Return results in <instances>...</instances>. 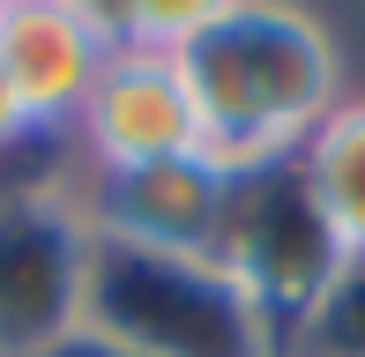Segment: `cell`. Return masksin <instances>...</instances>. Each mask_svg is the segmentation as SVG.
Wrapping results in <instances>:
<instances>
[{
	"label": "cell",
	"instance_id": "obj_8",
	"mask_svg": "<svg viewBox=\"0 0 365 357\" xmlns=\"http://www.w3.org/2000/svg\"><path fill=\"white\" fill-rule=\"evenodd\" d=\"M298 178L321 208L328 238L343 253H365V90H343L336 112L298 142Z\"/></svg>",
	"mask_w": 365,
	"mask_h": 357
},
{
	"label": "cell",
	"instance_id": "obj_4",
	"mask_svg": "<svg viewBox=\"0 0 365 357\" xmlns=\"http://www.w3.org/2000/svg\"><path fill=\"white\" fill-rule=\"evenodd\" d=\"M68 156L82 178H120V171L209 156V127H202V105H194L179 53H149V45L120 38V53L105 60L97 90L82 97V112L68 127Z\"/></svg>",
	"mask_w": 365,
	"mask_h": 357
},
{
	"label": "cell",
	"instance_id": "obj_3",
	"mask_svg": "<svg viewBox=\"0 0 365 357\" xmlns=\"http://www.w3.org/2000/svg\"><path fill=\"white\" fill-rule=\"evenodd\" d=\"M90 208L68 178L0 186V357H45L82 328Z\"/></svg>",
	"mask_w": 365,
	"mask_h": 357
},
{
	"label": "cell",
	"instance_id": "obj_1",
	"mask_svg": "<svg viewBox=\"0 0 365 357\" xmlns=\"http://www.w3.org/2000/svg\"><path fill=\"white\" fill-rule=\"evenodd\" d=\"M179 68L194 82L209 156L224 171L298 156V142L351 90L343 23L291 0H202L194 30L179 38Z\"/></svg>",
	"mask_w": 365,
	"mask_h": 357
},
{
	"label": "cell",
	"instance_id": "obj_6",
	"mask_svg": "<svg viewBox=\"0 0 365 357\" xmlns=\"http://www.w3.org/2000/svg\"><path fill=\"white\" fill-rule=\"evenodd\" d=\"M112 53H120V30L97 0H0V82L38 134L68 142Z\"/></svg>",
	"mask_w": 365,
	"mask_h": 357
},
{
	"label": "cell",
	"instance_id": "obj_2",
	"mask_svg": "<svg viewBox=\"0 0 365 357\" xmlns=\"http://www.w3.org/2000/svg\"><path fill=\"white\" fill-rule=\"evenodd\" d=\"M82 328L135 357H284V328L217 253L149 246L90 223Z\"/></svg>",
	"mask_w": 365,
	"mask_h": 357
},
{
	"label": "cell",
	"instance_id": "obj_9",
	"mask_svg": "<svg viewBox=\"0 0 365 357\" xmlns=\"http://www.w3.org/2000/svg\"><path fill=\"white\" fill-rule=\"evenodd\" d=\"M284 357H365V253H343L321 298L284 335Z\"/></svg>",
	"mask_w": 365,
	"mask_h": 357
},
{
	"label": "cell",
	"instance_id": "obj_10",
	"mask_svg": "<svg viewBox=\"0 0 365 357\" xmlns=\"http://www.w3.org/2000/svg\"><path fill=\"white\" fill-rule=\"evenodd\" d=\"M45 357H135V350H120V343H105V335H90V328H75L60 350H45Z\"/></svg>",
	"mask_w": 365,
	"mask_h": 357
},
{
	"label": "cell",
	"instance_id": "obj_5",
	"mask_svg": "<svg viewBox=\"0 0 365 357\" xmlns=\"http://www.w3.org/2000/svg\"><path fill=\"white\" fill-rule=\"evenodd\" d=\"M217 261L269 305L276 328H298L321 283L336 275L343 246L328 238L321 208H313L298 164H254V171H231V201H224V231H217Z\"/></svg>",
	"mask_w": 365,
	"mask_h": 357
},
{
	"label": "cell",
	"instance_id": "obj_7",
	"mask_svg": "<svg viewBox=\"0 0 365 357\" xmlns=\"http://www.w3.org/2000/svg\"><path fill=\"white\" fill-rule=\"evenodd\" d=\"M75 193L90 208L97 231L149 238V246H187V253H217L224 231V201H231V171L217 156H187V164H149L120 178H82Z\"/></svg>",
	"mask_w": 365,
	"mask_h": 357
}]
</instances>
